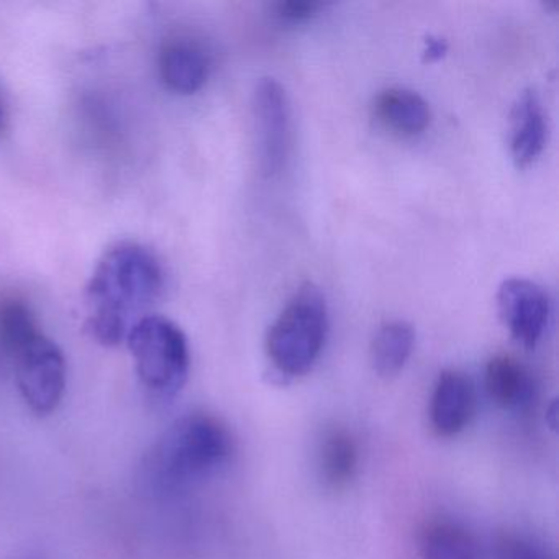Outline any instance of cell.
<instances>
[{"label": "cell", "instance_id": "6da1fadb", "mask_svg": "<svg viewBox=\"0 0 559 559\" xmlns=\"http://www.w3.org/2000/svg\"><path fill=\"white\" fill-rule=\"evenodd\" d=\"M163 289L165 271L150 248L135 241L114 245L103 254L87 284V332L100 345H119Z\"/></svg>", "mask_w": 559, "mask_h": 559}, {"label": "cell", "instance_id": "7a4b0ae2", "mask_svg": "<svg viewBox=\"0 0 559 559\" xmlns=\"http://www.w3.org/2000/svg\"><path fill=\"white\" fill-rule=\"evenodd\" d=\"M234 438L214 415L189 414L169 425L140 466L143 489L171 496L214 476L230 461Z\"/></svg>", "mask_w": 559, "mask_h": 559}, {"label": "cell", "instance_id": "3957f363", "mask_svg": "<svg viewBox=\"0 0 559 559\" xmlns=\"http://www.w3.org/2000/svg\"><path fill=\"white\" fill-rule=\"evenodd\" d=\"M326 333L325 296L316 284H302L267 332V358L281 374L299 378L320 358Z\"/></svg>", "mask_w": 559, "mask_h": 559}, {"label": "cell", "instance_id": "277c9868", "mask_svg": "<svg viewBox=\"0 0 559 559\" xmlns=\"http://www.w3.org/2000/svg\"><path fill=\"white\" fill-rule=\"evenodd\" d=\"M136 372L150 392L175 397L188 381L191 352L181 326L163 316H145L127 336Z\"/></svg>", "mask_w": 559, "mask_h": 559}, {"label": "cell", "instance_id": "5b68a950", "mask_svg": "<svg viewBox=\"0 0 559 559\" xmlns=\"http://www.w3.org/2000/svg\"><path fill=\"white\" fill-rule=\"evenodd\" d=\"M12 359L28 407L38 415L57 411L67 389V361L60 346L41 333Z\"/></svg>", "mask_w": 559, "mask_h": 559}, {"label": "cell", "instance_id": "8992f818", "mask_svg": "<svg viewBox=\"0 0 559 559\" xmlns=\"http://www.w3.org/2000/svg\"><path fill=\"white\" fill-rule=\"evenodd\" d=\"M258 155L264 176L283 171L290 152V106L286 91L273 78L258 83L253 99Z\"/></svg>", "mask_w": 559, "mask_h": 559}, {"label": "cell", "instance_id": "52a82bcc", "mask_svg": "<svg viewBox=\"0 0 559 559\" xmlns=\"http://www.w3.org/2000/svg\"><path fill=\"white\" fill-rule=\"evenodd\" d=\"M500 320L510 336L525 349H533L545 335L549 300L543 287L525 277H510L497 293Z\"/></svg>", "mask_w": 559, "mask_h": 559}, {"label": "cell", "instance_id": "ba28073f", "mask_svg": "<svg viewBox=\"0 0 559 559\" xmlns=\"http://www.w3.org/2000/svg\"><path fill=\"white\" fill-rule=\"evenodd\" d=\"M211 68V53L195 38L179 35L165 41L159 50V78L173 93L182 96L199 93L207 83Z\"/></svg>", "mask_w": 559, "mask_h": 559}, {"label": "cell", "instance_id": "9c48e42d", "mask_svg": "<svg viewBox=\"0 0 559 559\" xmlns=\"http://www.w3.org/2000/svg\"><path fill=\"white\" fill-rule=\"evenodd\" d=\"M476 408L473 382L463 372L448 369L438 376L430 397V424L438 437H456L469 425Z\"/></svg>", "mask_w": 559, "mask_h": 559}, {"label": "cell", "instance_id": "30bf717a", "mask_svg": "<svg viewBox=\"0 0 559 559\" xmlns=\"http://www.w3.org/2000/svg\"><path fill=\"white\" fill-rule=\"evenodd\" d=\"M548 120L538 91H523L510 112V153L519 168L533 165L545 150Z\"/></svg>", "mask_w": 559, "mask_h": 559}, {"label": "cell", "instance_id": "8fae6325", "mask_svg": "<svg viewBox=\"0 0 559 559\" xmlns=\"http://www.w3.org/2000/svg\"><path fill=\"white\" fill-rule=\"evenodd\" d=\"M486 391L503 411L525 412L536 399L533 372L510 355H497L486 366Z\"/></svg>", "mask_w": 559, "mask_h": 559}, {"label": "cell", "instance_id": "7c38bea8", "mask_svg": "<svg viewBox=\"0 0 559 559\" xmlns=\"http://www.w3.org/2000/svg\"><path fill=\"white\" fill-rule=\"evenodd\" d=\"M376 117L395 133L405 136L420 135L431 122L427 100L405 87H389L374 100Z\"/></svg>", "mask_w": 559, "mask_h": 559}, {"label": "cell", "instance_id": "4fadbf2b", "mask_svg": "<svg viewBox=\"0 0 559 559\" xmlns=\"http://www.w3.org/2000/svg\"><path fill=\"white\" fill-rule=\"evenodd\" d=\"M359 464V450L353 435L345 428H330L323 433L319 447V473L329 489H345Z\"/></svg>", "mask_w": 559, "mask_h": 559}, {"label": "cell", "instance_id": "5bb4252c", "mask_svg": "<svg viewBox=\"0 0 559 559\" xmlns=\"http://www.w3.org/2000/svg\"><path fill=\"white\" fill-rule=\"evenodd\" d=\"M415 346V332L411 323L392 320L376 333L371 345V362L376 374L395 378L411 359Z\"/></svg>", "mask_w": 559, "mask_h": 559}, {"label": "cell", "instance_id": "9a60e30c", "mask_svg": "<svg viewBox=\"0 0 559 559\" xmlns=\"http://www.w3.org/2000/svg\"><path fill=\"white\" fill-rule=\"evenodd\" d=\"M421 559H479L469 530L450 520L431 522L421 533Z\"/></svg>", "mask_w": 559, "mask_h": 559}, {"label": "cell", "instance_id": "2e32d148", "mask_svg": "<svg viewBox=\"0 0 559 559\" xmlns=\"http://www.w3.org/2000/svg\"><path fill=\"white\" fill-rule=\"evenodd\" d=\"M41 335L31 307L15 297L0 300V348L14 358L32 340Z\"/></svg>", "mask_w": 559, "mask_h": 559}, {"label": "cell", "instance_id": "e0dca14e", "mask_svg": "<svg viewBox=\"0 0 559 559\" xmlns=\"http://www.w3.org/2000/svg\"><path fill=\"white\" fill-rule=\"evenodd\" d=\"M493 559H555L543 543L522 533H503L497 538Z\"/></svg>", "mask_w": 559, "mask_h": 559}, {"label": "cell", "instance_id": "ac0fdd59", "mask_svg": "<svg viewBox=\"0 0 559 559\" xmlns=\"http://www.w3.org/2000/svg\"><path fill=\"white\" fill-rule=\"evenodd\" d=\"M325 8L326 4L316 0H289L274 5V15L286 24H302L317 17Z\"/></svg>", "mask_w": 559, "mask_h": 559}, {"label": "cell", "instance_id": "d6986e66", "mask_svg": "<svg viewBox=\"0 0 559 559\" xmlns=\"http://www.w3.org/2000/svg\"><path fill=\"white\" fill-rule=\"evenodd\" d=\"M448 53V44L440 37H428L425 40L424 61L425 63H437Z\"/></svg>", "mask_w": 559, "mask_h": 559}, {"label": "cell", "instance_id": "ffe728a7", "mask_svg": "<svg viewBox=\"0 0 559 559\" xmlns=\"http://www.w3.org/2000/svg\"><path fill=\"white\" fill-rule=\"evenodd\" d=\"M5 119H8V116H5L4 100H2V94H0V130L4 129Z\"/></svg>", "mask_w": 559, "mask_h": 559}]
</instances>
